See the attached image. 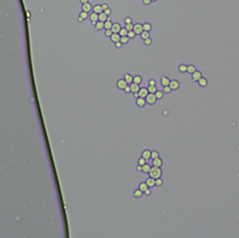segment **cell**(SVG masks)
I'll use <instances>...</instances> for the list:
<instances>
[{"label": "cell", "mask_w": 239, "mask_h": 238, "mask_svg": "<svg viewBox=\"0 0 239 238\" xmlns=\"http://www.w3.org/2000/svg\"><path fill=\"white\" fill-rule=\"evenodd\" d=\"M162 170L161 168H158V167H152L150 170V172H149V176L152 177V178H154V179H158V178H161L162 177Z\"/></svg>", "instance_id": "6da1fadb"}, {"label": "cell", "mask_w": 239, "mask_h": 238, "mask_svg": "<svg viewBox=\"0 0 239 238\" xmlns=\"http://www.w3.org/2000/svg\"><path fill=\"white\" fill-rule=\"evenodd\" d=\"M145 101H146V104H149V105H154L158 99H156V97H155L153 93H149L147 96L145 97Z\"/></svg>", "instance_id": "7a4b0ae2"}, {"label": "cell", "mask_w": 239, "mask_h": 238, "mask_svg": "<svg viewBox=\"0 0 239 238\" xmlns=\"http://www.w3.org/2000/svg\"><path fill=\"white\" fill-rule=\"evenodd\" d=\"M127 83H126V81H125L124 78H120V79H117V82H116V87L118 88V89H121V91H124V88L127 86Z\"/></svg>", "instance_id": "3957f363"}, {"label": "cell", "mask_w": 239, "mask_h": 238, "mask_svg": "<svg viewBox=\"0 0 239 238\" xmlns=\"http://www.w3.org/2000/svg\"><path fill=\"white\" fill-rule=\"evenodd\" d=\"M201 77H202V73H201L200 70H198V69L195 70V73L191 74V79H192V82H193V83H197V82H198L199 79L201 78Z\"/></svg>", "instance_id": "277c9868"}, {"label": "cell", "mask_w": 239, "mask_h": 238, "mask_svg": "<svg viewBox=\"0 0 239 238\" xmlns=\"http://www.w3.org/2000/svg\"><path fill=\"white\" fill-rule=\"evenodd\" d=\"M169 86L171 87L172 91H177L180 88V82L177 81V79H170V84Z\"/></svg>", "instance_id": "5b68a950"}, {"label": "cell", "mask_w": 239, "mask_h": 238, "mask_svg": "<svg viewBox=\"0 0 239 238\" xmlns=\"http://www.w3.org/2000/svg\"><path fill=\"white\" fill-rule=\"evenodd\" d=\"M133 30H134V33H135L136 35H141V33L143 31V24H140V22L134 24Z\"/></svg>", "instance_id": "8992f818"}, {"label": "cell", "mask_w": 239, "mask_h": 238, "mask_svg": "<svg viewBox=\"0 0 239 238\" xmlns=\"http://www.w3.org/2000/svg\"><path fill=\"white\" fill-rule=\"evenodd\" d=\"M88 18H89V20H91V22H92L93 25H95L96 22L98 21V14H96V12L92 11V12H89Z\"/></svg>", "instance_id": "52a82bcc"}, {"label": "cell", "mask_w": 239, "mask_h": 238, "mask_svg": "<svg viewBox=\"0 0 239 238\" xmlns=\"http://www.w3.org/2000/svg\"><path fill=\"white\" fill-rule=\"evenodd\" d=\"M163 165V161L160 157L155 158V159H152V167H158V168H161Z\"/></svg>", "instance_id": "ba28073f"}, {"label": "cell", "mask_w": 239, "mask_h": 238, "mask_svg": "<svg viewBox=\"0 0 239 238\" xmlns=\"http://www.w3.org/2000/svg\"><path fill=\"white\" fill-rule=\"evenodd\" d=\"M88 12H86V11H83L82 10L81 11V14H79V16H78V18H77V20H78V22H83L85 20V19H87L88 18Z\"/></svg>", "instance_id": "9c48e42d"}, {"label": "cell", "mask_w": 239, "mask_h": 238, "mask_svg": "<svg viewBox=\"0 0 239 238\" xmlns=\"http://www.w3.org/2000/svg\"><path fill=\"white\" fill-rule=\"evenodd\" d=\"M82 10L83 11H86V12H91V11L93 10V6L91 5V2H86V4H84V5H82Z\"/></svg>", "instance_id": "30bf717a"}, {"label": "cell", "mask_w": 239, "mask_h": 238, "mask_svg": "<svg viewBox=\"0 0 239 238\" xmlns=\"http://www.w3.org/2000/svg\"><path fill=\"white\" fill-rule=\"evenodd\" d=\"M130 85V88H131V93H137V92L140 91V85L139 84H136V83H134V82H132Z\"/></svg>", "instance_id": "8fae6325"}, {"label": "cell", "mask_w": 239, "mask_h": 238, "mask_svg": "<svg viewBox=\"0 0 239 238\" xmlns=\"http://www.w3.org/2000/svg\"><path fill=\"white\" fill-rule=\"evenodd\" d=\"M135 103H136V105H137L139 107H144L145 105H146V101H145V99H143V97H140V96L136 99Z\"/></svg>", "instance_id": "7c38bea8"}, {"label": "cell", "mask_w": 239, "mask_h": 238, "mask_svg": "<svg viewBox=\"0 0 239 238\" xmlns=\"http://www.w3.org/2000/svg\"><path fill=\"white\" fill-rule=\"evenodd\" d=\"M147 94H149V89H147V87H140V91H139V96H140V97L145 99V97L147 96Z\"/></svg>", "instance_id": "4fadbf2b"}, {"label": "cell", "mask_w": 239, "mask_h": 238, "mask_svg": "<svg viewBox=\"0 0 239 238\" xmlns=\"http://www.w3.org/2000/svg\"><path fill=\"white\" fill-rule=\"evenodd\" d=\"M121 25L118 24V22H113V25H112V31H113V34H118L120 33V30H121Z\"/></svg>", "instance_id": "5bb4252c"}, {"label": "cell", "mask_w": 239, "mask_h": 238, "mask_svg": "<svg viewBox=\"0 0 239 238\" xmlns=\"http://www.w3.org/2000/svg\"><path fill=\"white\" fill-rule=\"evenodd\" d=\"M197 83H198V85L200 86V87H207V86H208V79H207L206 77H203V76L201 77Z\"/></svg>", "instance_id": "9a60e30c"}, {"label": "cell", "mask_w": 239, "mask_h": 238, "mask_svg": "<svg viewBox=\"0 0 239 238\" xmlns=\"http://www.w3.org/2000/svg\"><path fill=\"white\" fill-rule=\"evenodd\" d=\"M103 29H104V22L98 20V21L94 25V30H95V31H99V30H103Z\"/></svg>", "instance_id": "2e32d148"}, {"label": "cell", "mask_w": 239, "mask_h": 238, "mask_svg": "<svg viewBox=\"0 0 239 238\" xmlns=\"http://www.w3.org/2000/svg\"><path fill=\"white\" fill-rule=\"evenodd\" d=\"M145 182H146V184L149 186V188L155 187V179L154 178H152V177H149V178L145 180Z\"/></svg>", "instance_id": "e0dca14e"}, {"label": "cell", "mask_w": 239, "mask_h": 238, "mask_svg": "<svg viewBox=\"0 0 239 238\" xmlns=\"http://www.w3.org/2000/svg\"><path fill=\"white\" fill-rule=\"evenodd\" d=\"M170 84V78L168 76H161V85L162 86H168Z\"/></svg>", "instance_id": "ac0fdd59"}, {"label": "cell", "mask_w": 239, "mask_h": 238, "mask_svg": "<svg viewBox=\"0 0 239 238\" xmlns=\"http://www.w3.org/2000/svg\"><path fill=\"white\" fill-rule=\"evenodd\" d=\"M142 158H144L145 160H150L151 159V151L150 150H143L142 151V155H141Z\"/></svg>", "instance_id": "d6986e66"}, {"label": "cell", "mask_w": 239, "mask_h": 238, "mask_svg": "<svg viewBox=\"0 0 239 238\" xmlns=\"http://www.w3.org/2000/svg\"><path fill=\"white\" fill-rule=\"evenodd\" d=\"M123 78L126 81V83H127V84H131V83L133 82V75H131L130 73H125Z\"/></svg>", "instance_id": "ffe728a7"}, {"label": "cell", "mask_w": 239, "mask_h": 238, "mask_svg": "<svg viewBox=\"0 0 239 238\" xmlns=\"http://www.w3.org/2000/svg\"><path fill=\"white\" fill-rule=\"evenodd\" d=\"M112 25H113V22H112V19L110 18V16H108V18L105 22H104V29H111L112 28Z\"/></svg>", "instance_id": "44dd1931"}, {"label": "cell", "mask_w": 239, "mask_h": 238, "mask_svg": "<svg viewBox=\"0 0 239 238\" xmlns=\"http://www.w3.org/2000/svg\"><path fill=\"white\" fill-rule=\"evenodd\" d=\"M195 70H197V67H195L193 64H190V65L187 66V73L188 74H190V75H191L192 73H195Z\"/></svg>", "instance_id": "7402d4cb"}, {"label": "cell", "mask_w": 239, "mask_h": 238, "mask_svg": "<svg viewBox=\"0 0 239 238\" xmlns=\"http://www.w3.org/2000/svg\"><path fill=\"white\" fill-rule=\"evenodd\" d=\"M110 39L112 43H116V41H120L121 36H120V34H112V36L110 37Z\"/></svg>", "instance_id": "603a6c76"}, {"label": "cell", "mask_w": 239, "mask_h": 238, "mask_svg": "<svg viewBox=\"0 0 239 238\" xmlns=\"http://www.w3.org/2000/svg\"><path fill=\"white\" fill-rule=\"evenodd\" d=\"M94 12L96 14H101V12H103V8H102V5H95V6H93V10Z\"/></svg>", "instance_id": "cb8c5ba5"}, {"label": "cell", "mask_w": 239, "mask_h": 238, "mask_svg": "<svg viewBox=\"0 0 239 238\" xmlns=\"http://www.w3.org/2000/svg\"><path fill=\"white\" fill-rule=\"evenodd\" d=\"M151 168H152V167H151V165L146 162V163H145L144 165H142V172H143V173H146V174H149V172H150Z\"/></svg>", "instance_id": "d4e9b609"}, {"label": "cell", "mask_w": 239, "mask_h": 238, "mask_svg": "<svg viewBox=\"0 0 239 238\" xmlns=\"http://www.w3.org/2000/svg\"><path fill=\"white\" fill-rule=\"evenodd\" d=\"M133 197L134 198H141V197H143V191H141L139 188L137 189H135V190L133 191Z\"/></svg>", "instance_id": "484cf974"}, {"label": "cell", "mask_w": 239, "mask_h": 238, "mask_svg": "<svg viewBox=\"0 0 239 238\" xmlns=\"http://www.w3.org/2000/svg\"><path fill=\"white\" fill-rule=\"evenodd\" d=\"M107 18H108V16L105 14V12H101V14H98V20L99 21H103V22H105L107 20Z\"/></svg>", "instance_id": "4316f807"}, {"label": "cell", "mask_w": 239, "mask_h": 238, "mask_svg": "<svg viewBox=\"0 0 239 238\" xmlns=\"http://www.w3.org/2000/svg\"><path fill=\"white\" fill-rule=\"evenodd\" d=\"M139 189H140L141 191H143V193H144V191H146L147 189H149V186L146 184L145 181H144V182H140V184H139Z\"/></svg>", "instance_id": "83f0119b"}, {"label": "cell", "mask_w": 239, "mask_h": 238, "mask_svg": "<svg viewBox=\"0 0 239 238\" xmlns=\"http://www.w3.org/2000/svg\"><path fill=\"white\" fill-rule=\"evenodd\" d=\"M142 81H143V78H142V76H140V75H135V76H133V82L136 83V84L140 85L141 83H142Z\"/></svg>", "instance_id": "f1b7e54d"}, {"label": "cell", "mask_w": 239, "mask_h": 238, "mask_svg": "<svg viewBox=\"0 0 239 238\" xmlns=\"http://www.w3.org/2000/svg\"><path fill=\"white\" fill-rule=\"evenodd\" d=\"M154 95H155V97H156V99H162L164 93H163V91H161V89H158V91L154 93Z\"/></svg>", "instance_id": "f546056e"}, {"label": "cell", "mask_w": 239, "mask_h": 238, "mask_svg": "<svg viewBox=\"0 0 239 238\" xmlns=\"http://www.w3.org/2000/svg\"><path fill=\"white\" fill-rule=\"evenodd\" d=\"M143 30L150 33L151 30H152V25H151L150 22H145V24H143Z\"/></svg>", "instance_id": "4dcf8cb0"}, {"label": "cell", "mask_w": 239, "mask_h": 238, "mask_svg": "<svg viewBox=\"0 0 239 238\" xmlns=\"http://www.w3.org/2000/svg\"><path fill=\"white\" fill-rule=\"evenodd\" d=\"M187 66L188 65H185V64H180L179 67H178V69H179L180 73H187Z\"/></svg>", "instance_id": "1f68e13d"}, {"label": "cell", "mask_w": 239, "mask_h": 238, "mask_svg": "<svg viewBox=\"0 0 239 238\" xmlns=\"http://www.w3.org/2000/svg\"><path fill=\"white\" fill-rule=\"evenodd\" d=\"M147 89H149V93H153L154 94L155 92L158 91V87H156V85H149Z\"/></svg>", "instance_id": "d6a6232c"}, {"label": "cell", "mask_w": 239, "mask_h": 238, "mask_svg": "<svg viewBox=\"0 0 239 238\" xmlns=\"http://www.w3.org/2000/svg\"><path fill=\"white\" fill-rule=\"evenodd\" d=\"M120 41H121L123 45H126L130 41V38L127 36H121V39H120Z\"/></svg>", "instance_id": "836d02e7"}, {"label": "cell", "mask_w": 239, "mask_h": 238, "mask_svg": "<svg viewBox=\"0 0 239 238\" xmlns=\"http://www.w3.org/2000/svg\"><path fill=\"white\" fill-rule=\"evenodd\" d=\"M140 36H141V38L144 40V39H146V38H149V37H150V33H149V31H145V30H143V31L141 33Z\"/></svg>", "instance_id": "e575fe53"}, {"label": "cell", "mask_w": 239, "mask_h": 238, "mask_svg": "<svg viewBox=\"0 0 239 238\" xmlns=\"http://www.w3.org/2000/svg\"><path fill=\"white\" fill-rule=\"evenodd\" d=\"M127 33H129V31L126 30V28H125V27H122L118 34H120V36H127Z\"/></svg>", "instance_id": "d590c367"}, {"label": "cell", "mask_w": 239, "mask_h": 238, "mask_svg": "<svg viewBox=\"0 0 239 238\" xmlns=\"http://www.w3.org/2000/svg\"><path fill=\"white\" fill-rule=\"evenodd\" d=\"M159 157H160V154H159V152L156 150L151 151V159H155V158H159Z\"/></svg>", "instance_id": "8d00e7d4"}, {"label": "cell", "mask_w": 239, "mask_h": 238, "mask_svg": "<svg viewBox=\"0 0 239 238\" xmlns=\"http://www.w3.org/2000/svg\"><path fill=\"white\" fill-rule=\"evenodd\" d=\"M172 92V89H171V87H170L169 85L168 86H163V93L164 94H170Z\"/></svg>", "instance_id": "74e56055"}, {"label": "cell", "mask_w": 239, "mask_h": 238, "mask_svg": "<svg viewBox=\"0 0 239 238\" xmlns=\"http://www.w3.org/2000/svg\"><path fill=\"white\" fill-rule=\"evenodd\" d=\"M143 44L145 45V46H150V45H152V38L149 37V38H146V39H144Z\"/></svg>", "instance_id": "f35d334b"}, {"label": "cell", "mask_w": 239, "mask_h": 238, "mask_svg": "<svg viewBox=\"0 0 239 238\" xmlns=\"http://www.w3.org/2000/svg\"><path fill=\"white\" fill-rule=\"evenodd\" d=\"M162 184H163V180H162L161 178L155 179V187H161Z\"/></svg>", "instance_id": "ab89813d"}, {"label": "cell", "mask_w": 239, "mask_h": 238, "mask_svg": "<svg viewBox=\"0 0 239 238\" xmlns=\"http://www.w3.org/2000/svg\"><path fill=\"white\" fill-rule=\"evenodd\" d=\"M133 27H134V24H133V22H131V24H125V28H126L127 31L133 30Z\"/></svg>", "instance_id": "60d3db41"}, {"label": "cell", "mask_w": 239, "mask_h": 238, "mask_svg": "<svg viewBox=\"0 0 239 238\" xmlns=\"http://www.w3.org/2000/svg\"><path fill=\"white\" fill-rule=\"evenodd\" d=\"M127 37H129L130 39H133V38H135V37H136V34L134 33V30H131V31H129V33H127Z\"/></svg>", "instance_id": "b9f144b4"}, {"label": "cell", "mask_w": 239, "mask_h": 238, "mask_svg": "<svg viewBox=\"0 0 239 238\" xmlns=\"http://www.w3.org/2000/svg\"><path fill=\"white\" fill-rule=\"evenodd\" d=\"M137 163H139V164H140V165H144V164H145V163H146V160H145V159H144V158H142V157H141L140 159H139V160H137Z\"/></svg>", "instance_id": "7bdbcfd3"}, {"label": "cell", "mask_w": 239, "mask_h": 238, "mask_svg": "<svg viewBox=\"0 0 239 238\" xmlns=\"http://www.w3.org/2000/svg\"><path fill=\"white\" fill-rule=\"evenodd\" d=\"M112 34H113L112 29H105V36L106 37H111L112 36Z\"/></svg>", "instance_id": "ee69618b"}, {"label": "cell", "mask_w": 239, "mask_h": 238, "mask_svg": "<svg viewBox=\"0 0 239 238\" xmlns=\"http://www.w3.org/2000/svg\"><path fill=\"white\" fill-rule=\"evenodd\" d=\"M124 22L125 24H131V22H132V18H131V17H126V18L124 19Z\"/></svg>", "instance_id": "f6af8a7d"}, {"label": "cell", "mask_w": 239, "mask_h": 238, "mask_svg": "<svg viewBox=\"0 0 239 238\" xmlns=\"http://www.w3.org/2000/svg\"><path fill=\"white\" fill-rule=\"evenodd\" d=\"M114 45H115V47L116 48H121L122 46H123V44H122L121 41H116V43H114Z\"/></svg>", "instance_id": "bcb514c9"}, {"label": "cell", "mask_w": 239, "mask_h": 238, "mask_svg": "<svg viewBox=\"0 0 239 238\" xmlns=\"http://www.w3.org/2000/svg\"><path fill=\"white\" fill-rule=\"evenodd\" d=\"M149 85H156V81H155L154 78H151L150 81H149Z\"/></svg>", "instance_id": "7dc6e473"}, {"label": "cell", "mask_w": 239, "mask_h": 238, "mask_svg": "<svg viewBox=\"0 0 239 238\" xmlns=\"http://www.w3.org/2000/svg\"><path fill=\"white\" fill-rule=\"evenodd\" d=\"M124 92L126 93V94H130V93H131V88H130V85H127V86H126V87L124 88Z\"/></svg>", "instance_id": "c3c4849f"}, {"label": "cell", "mask_w": 239, "mask_h": 238, "mask_svg": "<svg viewBox=\"0 0 239 238\" xmlns=\"http://www.w3.org/2000/svg\"><path fill=\"white\" fill-rule=\"evenodd\" d=\"M142 1H143V5H144V6H149V5H150L151 2H152L151 0H142Z\"/></svg>", "instance_id": "681fc988"}, {"label": "cell", "mask_w": 239, "mask_h": 238, "mask_svg": "<svg viewBox=\"0 0 239 238\" xmlns=\"http://www.w3.org/2000/svg\"><path fill=\"white\" fill-rule=\"evenodd\" d=\"M102 8H103V11H104V10H106V9H108L110 7H108V5L107 4H103L102 5Z\"/></svg>", "instance_id": "f907efd6"}, {"label": "cell", "mask_w": 239, "mask_h": 238, "mask_svg": "<svg viewBox=\"0 0 239 238\" xmlns=\"http://www.w3.org/2000/svg\"><path fill=\"white\" fill-rule=\"evenodd\" d=\"M104 12H105V14H106L107 16H110L111 14H112V10H111L110 8H108V9H106V10H104Z\"/></svg>", "instance_id": "816d5d0a"}, {"label": "cell", "mask_w": 239, "mask_h": 238, "mask_svg": "<svg viewBox=\"0 0 239 238\" xmlns=\"http://www.w3.org/2000/svg\"><path fill=\"white\" fill-rule=\"evenodd\" d=\"M136 170H137L139 172H142V165L137 164V167H136Z\"/></svg>", "instance_id": "f5cc1de1"}, {"label": "cell", "mask_w": 239, "mask_h": 238, "mask_svg": "<svg viewBox=\"0 0 239 238\" xmlns=\"http://www.w3.org/2000/svg\"><path fill=\"white\" fill-rule=\"evenodd\" d=\"M144 194H146V196H150V194H151V189H150V188H149V189H147L146 191H144Z\"/></svg>", "instance_id": "db71d44e"}, {"label": "cell", "mask_w": 239, "mask_h": 238, "mask_svg": "<svg viewBox=\"0 0 239 238\" xmlns=\"http://www.w3.org/2000/svg\"><path fill=\"white\" fill-rule=\"evenodd\" d=\"M79 1H81L82 5H84V4H86V2H88L89 0H79Z\"/></svg>", "instance_id": "11a10c76"}, {"label": "cell", "mask_w": 239, "mask_h": 238, "mask_svg": "<svg viewBox=\"0 0 239 238\" xmlns=\"http://www.w3.org/2000/svg\"><path fill=\"white\" fill-rule=\"evenodd\" d=\"M133 95H134L136 99H137V97H139V92H137V93H133Z\"/></svg>", "instance_id": "9f6ffc18"}, {"label": "cell", "mask_w": 239, "mask_h": 238, "mask_svg": "<svg viewBox=\"0 0 239 238\" xmlns=\"http://www.w3.org/2000/svg\"><path fill=\"white\" fill-rule=\"evenodd\" d=\"M151 1H152V2H155V1H158V0H151Z\"/></svg>", "instance_id": "6f0895ef"}]
</instances>
